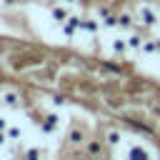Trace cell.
Listing matches in <instances>:
<instances>
[{
    "label": "cell",
    "mask_w": 160,
    "mask_h": 160,
    "mask_svg": "<svg viewBox=\"0 0 160 160\" xmlns=\"http://www.w3.org/2000/svg\"><path fill=\"white\" fill-rule=\"evenodd\" d=\"M5 132H8V140H12V142H18V140L22 138V128H20V125H8Z\"/></svg>",
    "instance_id": "11"
},
{
    "label": "cell",
    "mask_w": 160,
    "mask_h": 160,
    "mask_svg": "<svg viewBox=\"0 0 160 160\" xmlns=\"http://www.w3.org/2000/svg\"><path fill=\"white\" fill-rule=\"evenodd\" d=\"M150 155V150H145V148H130L128 150V158H148Z\"/></svg>",
    "instance_id": "15"
},
{
    "label": "cell",
    "mask_w": 160,
    "mask_h": 160,
    "mask_svg": "<svg viewBox=\"0 0 160 160\" xmlns=\"http://www.w3.org/2000/svg\"><path fill=\"white\" fill-rule=\"evenodd\" d=\"M142 35H138V32H132V35H128V50H140L142 48Z\"/></svg>",
    "instance_id": "10"
},
{
    "label": "cell",
    "mask_w": 160,
    "mask_h": 160,
    "mask_svg": "<svg viewBox=\"0 0 160 160\" xmlns=\"http://www.w3.org/2000/svg\"><path fill=\"white\" fill-rule=\"evenodd\" d=\"M120 140H122V135H120L118 130H108V132H105V142H108V145H118Z\"/></svg>",
    "instance_id": "13"
},
{
    "label": "cell",
    "mask_w": 160,
    "mask_h": 160,
    "mask_svg": "<svg viewBox=\"0 0 160 160\" xmlns=\"http://www.w3.org/2000/svg\"><path fill=\"white\" fill-rule=\"evenodd\" d=\"M110 50H112V55H125V52H130V50H128V38H115V40L110 42Z\"/></svg>",
    "instance_id": "6"
},
{
    "label": "cell",
    "mask_w": 160,
    "mask_h": 160,
    "mask_svg": "<svg viewBox=\"0 0 160 160\" xmlns=\"http://www.w3.org/2000/svg\"><path fill=\"white\" fill-rule=\"evenodd\" d=\"M138 18H140V22H142L145 28H152V25H158V12H155L150 5H142V8L138 10Z\"/></svg>",
    "instance_id": "2"
},
{
    "label": "cell",
    "mask_w": 160,
    "mask_h": 160,
    "mask_svg": "<svg viewBox=\"0 0 160 160\" xmlns=\"http://www.w3.org/2000/svg\"><path fill=\"white\" fill-rule=\"evenodd\" d=\"M50 15H52V20H55V22H62L70 12H68V8H65V5H55V8L50 10Z\"/></svg>",
    "instance_id": "9"
},
{
    "label": "cell",
    "mask_w": 160,
    "mask_h": 160,
    "mask_svg": "<svg viewBox=\"0 0 160 160\" xmlns=\"http://www.w3.org/2000/svg\"><path fill=\"white\" fill-rule=\"evenodd\" d=\"M80 20H82L80 15H68V18L60 22V25H62V35H65V38H75V32L80 30Z\"/></svg>",
    "instance_id": "1"
},
{
    "label": "cell",
    "mask_w": 160,
    "mask_h": 160,
    "mask_svg": "<svg viewBox=\"0 0 160 160\" xmlns=\"http://www.w3.org/2000/svg\"><path fill=\"white\" fill-rule=\"evenodd\" d=\"M2 102H5L8 108H20V95H18L15 90H8V92L2 95Z\"/></svg>",
    "instance_id": "7"
},
{
    "label": "cell",
    "mask_w": 160,
    "mask_h": 160,
    "mask_svg": "<svg viewBox=\"0 0 160 160\" xmlns=\"http://www.w3.org/2000/svg\"><path fill=\"white\" fill-rule=\"evenodd\" d=\"M5 142H8V132H5V130H0V148H2Z\"/></svg>",
    "instance_id": "19"
},
{
    "label": "cell",
    "mask_w": 160,
    "mask_h": 160,
    "mask_svg": "<svg viewBox=\"0 0 160 160\" xmlns=\"http://www.w3.org/2000/svg\"><path fill=\"white\" fill-rule=\"evenodd\" d=\"M158 28H160V22H158Z\"/></svg>",
    "instance_id": "23"
},
{
    "label": "cell",
    "mask_w": 160,
    "mask_h": 160,
    "mask_svg": "<svg viewBox=\"0 0 160 160\" xmlns=\"http://www.w3.org/2000/svg\"><path fill=\"white\" fill-rule=\"evenodd\" d=\"M158 55H160V40H158Z\"/></svg>",
    "instance_id": "22"
},
{
    "label": "cell",
    "mask_w": 160,
    "mask_h": 160,
    "mask_svg": "<svg viewBox=\"0 0 160 160\" xmlns=\"http://www.w3.org/2000/svg\"><path fill=\"white\" fill-rule=\"evenodd\" d=\"M100 25L102 28H118V15H112L110 10H100Z\"/></svg>",
    "instance_id": "5"
},
{
    "label": "cell",
    "mask_w": 160,
    "mask_h": 160,
    "mask_svg": "<svg viewBox=\"0 0 160 160\" xmlns=\"http://www.w3.org/2000/svg\"><path fill=\"white\" fill-rule=\"evenodd\" d=\"M40 155H42L40 150H28V152H25V158H40Z\"/></svg>",
    "instance_id": "18"
},
{
    "label": "cell",
    "mask_w": 160,
    "mask_h": 160,
    "mask_svg": "<svg viewBox=\"0 0 160 160\" xmlns=\"http://www.w3.org/2000/svg\"><path fill=\"white\" fill-rule=\"evenodd\" d=\"M62 2H65V5H70V2H78V0H62Z\"/></svg>",
    "instance_id": "21"
},
{
    "label": "cell",
    "mask_w": 160,
    "mask_h": 160,
    "mask_svg": "<svg viewBox=\"0 0 160 160\" xmlns=\"http://www.w3.org/2000/svg\"><path fill=\"white\" fill-rule=\"evenodd\" d=\"M22 2H28V0H22Z\"/></svg>",
    "instance_id": "24"
},
{
    "label": "cell",
    "mask_w": 160,
    "mask_h": 160,
    "mask_svg": "<svg viewBox=\"0 0 160 160\" xmlns=\"http://www.w3.org/2000/svg\"><path fill=\"white\" fill-rule=\"evenodd\" d=\"M88 152H90V155H100V152H102V145H100L98 140H90V142H88Z\"/></svg>",
    "instance_id": "16"
},
{
    "label": "cell",
    "mask_w": 160,
    "mask_h": 160,
    "mask_svg": "<svg viewBox=\"0 0 160 160\" xmlns=\"http://www.w3.org/2000/svg\"><path fill=\"white\" fill-rule=\"evenodd\" d=\"M85 140V132L80 130V128H70V132H68V142L70 145H80Z\"/></svg>",
    "instance_id": "8"
},
{
    "label": "cell",
    "mask_w": 160,
    "mask_h": 160,
    "mask_svg": "<svg viewBox=\"0 0 160 160\" xmlns=\"http://www.w3.org/2000/svg\"><path fill=\"white\" fill-rule=\"evenodd\" d=\"M50 100H52V105H58V108H62V105H65V98H60V95H52Z\"/></svg>",
    "instance_id": "17"
},
{
    "label": "cell",
    "mask_w": 160,
    "mask_h": 160,
    "mask_svg": "<svg viewBox=\"0 0 160 160\" xmlns=\"http://www.w3.org/2000/svg\"><path fill=\"white\" fill-rule=\"evenodd\" d=\"M142 52H148V55H152V52H158V40H142V48H140Z\"/></svg>",
    "instance_id": "14"
},
{
    "label": "cell",
    "mask_w": 160,
    "mask_h": 160,
    "mask_svg": "<svg viewBox=\"0 0 160 160\" xmlns=\"http://www.w3.org/2000/svg\"><path fill=\"white\" fill-rule=\"evenodd\" d=\"M80 30H85L88 35H95V32L100 30V20H95V18H82V20H80Z\"/></svg>",
    "instance_id": "4"
},
{
    "label": "cell",
    "mask_w": 160,
    "mask_h": 160,
    "mask_svg": "<svg viewBox=\"0 0 160 160\" xmlns=\"http://www.w3.org/2000/svg\"><path fill=\"white\" fill-rule=\"evenodd\" d=\"M118 28H122V30H130V28H132V15H130V12H122V15H118Z\"/></svg>",
    "instance_id": "12"
},
{
    "label": "cell",
    "mask_w": 160,
    "mask_h": 160,
    "mask_svg": "<svg viewBox=\"0 0 160 160\" xmlns=\"http://www.w3.org/2000/svg\"><path fill=\"white\" fill-rule=\"evenodd\" d=\"M58 125H60V115H58V112H48V115L42 118V122H40V128H42L45 135H52V132L58 130Z\"/></svg>",
    "instance_id": "3"
},
{
    "label": "cell",
    "mask_w": 160,
    "mask_h": 160,
    "mask_svg": "<svg viewBox=\"0 0 160 160\" xmlns=\"http://www.w3.org/2000/svg\"><path fill=\"white\" fill-rule=\"evenodd\" d=\"M8 128V122H5V118H0V130H5Z\"/></svg>",
    "instance_id": "20"
}]
</instances>
